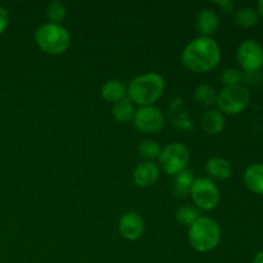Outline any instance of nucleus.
I'll return each instance as SVG.
<instances>
[{"label": "nucleus", "instance_id": "17", "mask_svg": "<svg viewBox=\"0 0 263 263\" xmlns=\"http://www.w3.org/2000/svg\"><path fill=\"white\" fill-rule=\"evenodd\" d=\"M194 174L190 170H184L174 176V193L177 198H185L190 193L194 182Z\"/></svg>", "mask_w": 263, "mask_h": 263}, {"label": "nucleus", "instance_id": "13", "mask_svg": "<svg viewBox=\"0 0 263 263\" xmlns=\"http://www.w3.org/2000/svg\"><path fill=\"white\" fill-rule=\"evenodd\" d=\"M244 184L254 194L263 195V163H253L246 170Z\"/></svg>", "mask_w": 263, "mask_h": 263}, {"label": "nucleus", "instance_id": "12", "mask_svg": "<svg viewBox=\"0 0 263 263\" xmlns=\"http://www.w3.org/2000/svg\"><path fill=\"white\" fill-rule=\"evenodd\" d=\"M197 30L203 37H211V35L217 31L218 28V15L211 8H204L200 10L195 20Z\"/></svg>", "mask_w": 263, "mask_h": 263}, {"label": "nucleus", "instance_id": "21", "mask_svg": "<svg viewBox=\"0 0 263 263\" xmlns=\"http://www.w3.org/2000/svg\"><path fill=\"white\" fill-rule=\"evenodd\" d=\"M199 217V210L197 207H193V205H182L176 212V218L179 221V223H181L184 226H189V228Z\"/></svg>", "mask_w": 263, "mask_h": 263}, {"label": "nucleus", "instance_id": "4", "mask_svg": "<svg viewBox=\"0 0 263 263\" xmlns=\"http://www.w3.org/2000/svg\"><path fill=\"white\" fill-rule=\"evenodd\" d=\"M35 41L44 53L50 54V55H59L69 48L71 36L63 26L49 22L36 30Z\"/></svg>", "mask_w": 263, "mask_h": 263}, {"label": "nucleus", "instance_id": "6", "mask_svg": "<svg viewBox=\"0 0 263 263\" xmlns=\"http://www.w3.org/2000/svg\"><path fill=\"white\" fill-rule=\"evenodd\" d=\"M189 149L181 143H171L161 151L158 157L159 167L167 175H177L179 172L186 170L189 163Z\"/></svg>", "mask_w": 263, "mask_h": 263}, {"label": "nucleus", "instance_id": "9", "mask_svg": "<svg viewBox=\"0 0 263 263\" xmlns=\"http://www.w3.org/2000/svg\"><path fill=\"white\" fill-rule=\"evenodd\" d=\"M134 123L140 133L156 134L163 127L164 118L158 108L149 105V107H141L140 109L136 110Z\"/></svg>", "mask_w": 263, "mask_h": 263}, {"label": "nucleus", "instance_id": "14", "mask_svg": "<svg viewBox=\"0 0 263 263\" xmlns=\"http://www.w3.org/2000/svg\"><path fill=\"white\" fill-rule=\"evenodd\" d=\"M205 171L212 179L226 180L233 174V166L230 162L221 157H213L205 163Z\"/></svg>", "mask_w": 263, "mask_h": 263}, {"label": "nucleus", "instance_id": "5", "mask_svg": "<svg viewBox=\"0 0 263 263\" xmlns=\"http://www.w3.org/2000/svg\"><path fill=\"white\" fill-rule=\"evenodd\" d=\"M217 103L221 113L239 115L248 108L251 103V92L244 85L225 86L217 94Z\"/></svg>", "mask_w": 263, "mask_h": 263}, {"label": "nucleus", "instance_id": "24", "mask_svg": "<svg viewBox=\"0 0 263 263\" xmlns=\"http://www.w3.org/2000/svg\"><path fill=\"white\" fill-rule=\"evenodd\" d=\"M241 74L238 69L235 68H228L222 71L221 73V81L225 86H234V85L240 84Z\"/></svg>", "mask_w": 263, "mask_h": 263}, {"label": "nucleus", "instance_id": "25", "mask_svg": "<svg viewBox=\"0 0 263 263\" xmlns=\"http://www.w3.org/2000/svg\"><path fill=\"white\" fill-rule=\"evenodd\" d=\"M9 25V13L4 7H0V35L7 30Z\"/></svg>", "mask_w": 263, "mask_h": 263}, {"label": "nucleus", "instance_id": "20", "mask_svg": "<svg viewBox=\"0 0 263 263\" xmlns=\"http://www.w3.org/2000/svg\"><path fill=\"white\" fill-rule=\"evenodd\" d=\"M194 98L200 105H204V107H210L213 103H216L217 100V91L215 90V87L211 86V85H199V86L195 89Z\"/></svg>", "mask_w": 263, "mask_h": 263}, {"label": "nucleus", "instance_id": "26", "mask_svg": "<svg viewBox=\"0 0 263 263\" xmlns=\"http://www.w3.org/2000/svg\"><path fill=\"white\" fill-rule=\"evenodd\" d=\"M218 5H220L221 8H222V12H230V10H233L234 8V4L231 2H229V0H223V2H218L217 3Z\"/></svg>", "mask_w": 263, "mask_h": 263}, {"label": "nucleus", "instance_id": "2", "mask_svg": "<svg viewBox=\"0 0 263 263\" xmlns=\"http://www.w3.org/2000/svg\"><path fill=\"white\" fill-rule=\"evenodd\" d=\"M164 91V80L156 72H148L135 77L127 89L131 103L141 107H149L162 97Z\"/></svg>", "mask_w": 263, "mask_h": 263}, {"label": "nucleus", "instance_id": "22", "mask_svg": "<svg viewBox=\"0 0 263 263\" xmlns=\"http://www.w3.org/2000/svg\"><path fill=\"white\" fill-rule=\"evenodd\" d=\"M46 17L50 21V23H55V25H59V22L66 18L67 15V9L64 7L63 3L61 2H51L49 3L48 7H46Z\"/></svg>", "mask_w": 263, "mask_h": 263}, {"label": "nucleus", "instance_id": "16", "mask_svg": "<svg viewBox=\"0 0 263 263\" xmlns=\"http://www.w3.org/2000/svg\"><path fill=\"white\" fill-rule=\"evenodd\" d=\"M100 94H102L103 99L107 100L108 103H115L116 104L120 100L125 99L127 90L120 80H109L103 85Z\"/></svg>", "mask_w": 263, "mask_h": 263}, {"label": "nucleus", "instance_id": "27", "mask_svg": "<svg viewBox=\"0 0 263 263\" xmlns=\"http://www.w3.org/2000/svg\"><path fill=\"white\" fill-rule=\"evenodd\" d=\"M253 263H263V251L258 252V253H257L256 256H254Z\"/></svg>", "mask_w": 263, "mask_h": 263}, {"label": "nucleus", "instance_id": "3", "mask_svg": "<svg viewBox=\"0 0 263 263\" xmlns=\"http://www.w3.org/2000/svg\"><path fill=\"white\" fill-rule=\"evenodd\" d=\"M189 243L199 253H208L217 248L221 240V229L213 218L200 216L189 228Z\"/></svg>", "mask_w": 263, "mask_h": 263}, {"label": "nucleus", "instance_id": "8", "mask_svg": "<svg viewBox=\"0 0 263 263\" xmlns=\"http://www.w3.org/2000/svg\"><path fill=\"white\" fill-rule=\"evenodd\" d=\"M236 58L241 69L257 72L263 67V48L256 40H244L236 50Z\"/></svg>", "mask_w": 263, "mask_h": 263}, {"label": "nucleus", "instance_id": "7", "mask_svg": "<svg viewBox=\"0 0 263 263\" xmlns=\"http://www.w3.org/2000/svg\"><path fill=\"white\" fill-rule=\"evenodd\" d=\"M189 194L194 204L203 211L215 210L220 202V190L217 185L207 177L195 179Z\"/></svg>", "mask_w": 263, "mask_h": 263}, {"label": "nucleus", "instance_id": "11", "mask_svg": "<svg viewBox=\"0 0 263 263\" xmlns=\"http://www.w3.org/2000/svg\"><path fill=\"white\" fill-rule=\"evenodd\" d=\"M159 167L153 162H141L133 172L134 182L139 187H148L158 180Z\"/></svg>", "mask_w": 263, "mask_h": 263}, {"label": "nucleus", "instance_id": "1", "mask_svg": "<svg viewBox=\"0 0 263 263\" xmlns=\"http://www.w3.org/2000/svg\"><path fill=\"white\" fill-rule=\"evenodd\" d=\"M221 61V50L212 37L194 39L185 46L181 55L184 67L195 73H205L218 66Z\"/></svg>", "mask_w": 263, "mask_h": 263}, {"label": "nucleus", "instance_id": "28", "mask_svg": "<svg viewBox=\"0 0 263 263\" xmlns=\"http://www.w3.org/2000/svg\"><path fill=\"white\" fill-rule=\"evenodd\" d=\"M257 13H258V15L263 17V0L258 2V4H257Z\"/></svg>", "mask_w": 263, "mask_h": 263}, {"label": "nucleus", "instance_id": "10", "mask_svg": "<svg viewBox=\"0 0 263 263\" xmlns=\"http://www.w3.org/2000/svg\"><path fill=\"white\" fill-rule=\"evenodd\" d=\"M118 231L126 240H136L144 233V221L136 212H127L120 218Z\"/></svg>", "mask_w": 263, "mask_h": 263}, {"label": "nucleus", "instance_id": "23", "mask_svg": "<svg viewBox=\"0 0 263 263\" xmlns=\"http://www.w3.org/2000/svg\"><path fill=\"white\" fill-rule=\"evenodd\" d=\"M139 154L146 159V162H152L153 159L158 158L161 154V146L154 140H144L139 145Z\"/></svg>", "mask_w": 263, "mask_h": 263}, {"label": "nucleus", "instance_id": "18", "mask_svg": "<svg viewBox=\"0 0 263 263\" xmlns=\"http://www.w3.org/2000/svg\"><path fill=\"white\" fill-rule=\"evenodd\" d=\"M135 112L133 103L130 102L128 98L120 100L113 105V117L121 123H128L135 117Z\"/></svg>", "mask_w": 263, "mask_h": 263}, {"label": "nucleus", "instance_id": "19", "mask_svg": "<svg viewBox=\"0 0 263 263\" xmlns=\"http://www.w3.org/2000/svg\"><path fill=\"white\" fill-rule=\"evenodd\" d=\"M235 22L243 28H249L258 22V13L251 7H241L235 12Z\"/></svg>", "mask_w": 263, "mask_h": 263}, {"label": "nucleus", "instance_id": "15", "mask_svg": "<svg viewBox=\"0 0 263 263\" xmlns=\"http://www.w3.org/2000/svg\"><path fill=\"white\" fill-rule=\"evenodd\" d=\"M225 117L220 110L211 109L202 117V128L208 135H218L225 128Z\"/></svg>", "mask_w": 263, "mask_h": 263}]
</instances>
